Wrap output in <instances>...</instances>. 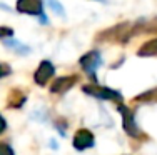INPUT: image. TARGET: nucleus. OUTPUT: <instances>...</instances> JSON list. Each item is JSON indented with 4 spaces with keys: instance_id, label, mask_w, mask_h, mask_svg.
Returning a JSON list of instances; mask_svg holds the SVG:
<instances>
[{
    "instance_id": "4",
    "label": "nucleus",
    "mask_w": 157,
    "mask_h": 155,
    "mask_svg": "<svg viewBox=\"0 0 157 155\" xmlns=\"http://www.w3.org/2000/svg\"><path fill=\"white\" fill-rule=\"evenodd\" d=\"M99 64H100L99 52H89L87 55H84V57L80 58V65L84 67L85 72H89V73H94L95 68L99 67Z\"/></svg>"
},
{
    "instance_id": "11",
    "label": "nucleus",
    "mask_w": 157,
    "mask_h": 155,
    "mask_svg": "<svg viewBox=\"0 0 157 155\" xmlns=\"http://www.w3.org/2000/svg\"><path fill=\"white\" fill-rule=\"evenodd\" d=\"M5 125H7V124H5V120H3V117L0 115V134H2L3 130H5Z\"/></svg>"
},
{
    "instance_id": "5",
    "label": "nucleus",
    "mask_w": 157,
    "mask_h": 155,
    "mask_svg": "<svg viewBox=\"0 0 157 155\" xmlns=\"http://www.w3.org/2000/svg\"><path fill=\"white\" fill-rule=\"evenodd\" d=\"M119 110H121V113H122V119H124V128H125V132L129 135H139V130H137V127H136V124H134V117H132V113L129 112V109H125L124 105H121L119 107Z\"/></svg>"
},
{
    "instance_id": "6",
    "label": "nucleus",
    "mask_w": 157,
    "mask_h": 155,
    "mask_svg": "<svg viewBox=\"0 0 157 155\" xmlns=\"http://www.w3.org/2000/svg\"><path fill=\"white\" fill-rule=\"evenodd\" d=\"M75 77H60V79H57L54 83H52L50 87V92H54V94H62V92H65L67 88H70L74 85V82H75Z\"/></svg>"
},
{
    "instance_id": "7",
    "label": "nucleus",
    "mask_w": 157,
    "mask_h": 155,
    "mask_svg": "<svg viewBox=\"0 0 157 155\" xmlns=\"http://www.w3.org/2000/svg\"><path fill=\"white\" fill-rule=\"evenodd\" d=\"M87 94L94 95L97 98H107V100H110V98H119L121 95L117 94V92L110 90V88H97V87H85L84 88Z\"/></svg>"
},
{
    "instance_id": "10",
    "label": "nucleus",
    "mask_w": 157,
    "mask_h": 155,
    "mask_svg": "<svg viewBox=\"0 0 157 155\" xmlns=\"http://www.w3.org/2000/svg\"><path fill=\"white\" fill-rule=\"evenodd\" d=\"M0 155H13V150L7 143H0Z\"/></svg>"
},
{
    "instance_id": "2",
    "label": "nucleus",
    "mask_w": 157,
    "mask_h": 155,
    "mask_svg": "<svg viewBox=\"0 0 157 155\" xmlns=\"http://www.w3.org/2000/svg\"><path fill=\"white\" fill-rule=\"evenodd\" d=\"M52 75H54V65H52L48 60H44L42 64L39 65V68L35 70L33 80H35L39 85H45Z\"/></svg>"
},
{
    "instance_id": "12",
    "label": "nucleus",
    "mask_w": 157,
    "mask_h": 155,
    "mask_svg": "<svg viewBox=\"0 0 157 155\" xmlns=\"http://www.w3.org/2000/svg\"><path fill=\"white\" fill-rule=\"evenodd\" d=\"M5 70H3V67H2V65H0V77H3V75H5Z\"/></svg>"
},
{
    "instance_id": "8",
    "label": "nucleus",
    "mask_w": 157,
    "mask_h": 155,
    "mask_svg": "<svg viewBox=\"0 0 157 155\" xmlns=\"http://www.w3.org/2000/svg\"><path fill=\"white\" fill-rule=\"evenodd\" d=\"M139 55H157V39L149 42V43H145L139 50Z\"/></svg>"
},
{
    "instance_id": "1",
    "label": "nucleus",
    "mask_w": 157,
    "mask_h": 155,
    "mask_svg": "<svg viewBox=\"0 0 157 155\" xmlns=\"http://www.w3.org/2000/svg\"><path fill=\"white\" fill-rule=\"evenodd\" d=\"M17 10L22 13H29V15L44 17L42 0H17Z\"/></svg>"
},
{
    "instance_id": "3",
    "label": "nucleus",
    "mask_w": 157,
    "mask_h": 155,
    "mask_svg": "<svg viewBox=\"0 0 157 155\" xmlns=\"http://www.w3.org/2000/svg\"><path fill=\"white\" fill-rule=\"evenodd\" d=\"M92 145H94V135L89 130L82 128V130L75 132V135H74V147H75L77 150H85Z\"/></svg>"
},
{
    "instance_id": "9",
    "label": "nucleus",
    "mask_w": 157,
    "mask_h": 155,
    "mask_svg": "<svg viewBox=\"0 0 157 155\" xmlns=\"http://www.w3.org/2000/svg\"><path fill=\"white\" fill-rule=\"evenodd\" d=\"M13 30L9 27H0V39H5V37H12Z\"/></svg>"
}]
</instances>
